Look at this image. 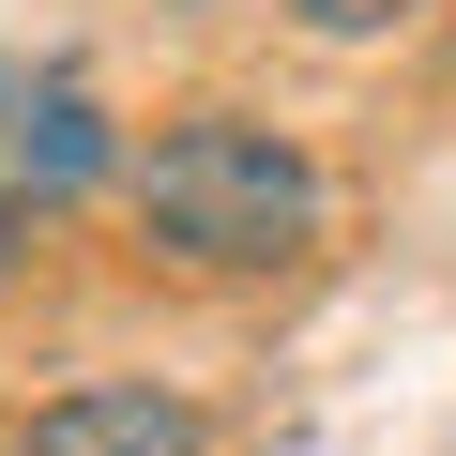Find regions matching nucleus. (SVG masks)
Segmentation results:
<instances>
[{
	"label": "nucleus",
	"mask_w": 456,
	"mask_h": 456,
	"mask_svg": "<svg viewBox=\"0 0 456 456\" xmlns=\"http://www.w3.org/2000/svg\"><path fill=\"white\" fill-rule=\"evenodd\" d=\"M320 213H335L320 152L274 137V122H244V107H183L137 152V228H152L183 274H289L320 244Z\"/></svg>",
	"instance_id": "f257e3e1"
},
{
	"label": "nucleus",
	"mask_w": 456,
	"mask_h": 456,
	"mask_svg": "<svg viewBox=\"0 0 456 456\" xmlns=\"http://www.w3.org/2000/svg\"><path fill=\"white\" fill-rule=\"evenodd\" d=\"M0 183H16V198L107 183V107H92L77 61H0Z\"/></svg>",
	"instance_id": "f03ea898"
},
{
	"label": "nucleus",
	"mask_w": 456,
	"mask_h": 456,
	"mask_svg": "<svg viewBox=\"0 0 456 456\" xmlns=\"http://www.w3.org/2000/svg\"><path fill=\"white\" fill-rule=\"evenodd\" d=\"M213 426H198V395H167V380H77V395H46L31 426H16V456H198Z\"/></svg>",
	"instance_id": "7ed1b4c3"
},
{
	"label": "nucleus",
	"mask_w": 456,
	"mask_h": 456,
	"mask_svg": "<svg viewBox=\"0 0 456 456\" xmlns=\"http://www.w3.org/2000/svg\"><path fill=\"white\" fill-rule=\"evenodd\" d=\"M289 16H305L320 46H365V31H395V16H411V0H289Z\"/></svg>",
	"instance_id": "20e7f679"
}]
</instances>
